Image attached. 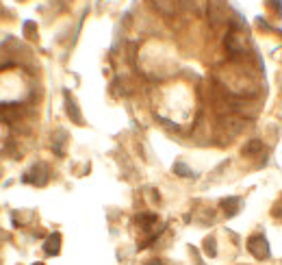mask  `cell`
Wrapping results in <instances>:
<instances>
[{"mask_svg": "<svg viewBox=\"0 0 282 265\" xmlns=\"http://www.w3.org/2000/svg\"><path fill=\"white\" fill-rule=\"evenodd\" d=\"M148 265H163V263H161V261H150Z\"/></svg>", "mask_w": 282, "mask_h": 265, "instance_id": "cell-3", "label": "cell"}, {"mask_svg": "<svg viewBox=\"0 0 282 265\" xmlns=\"http://www.w3.org/2000/svg\"><path fill=\"white\" fill-rule=\"evenodd\" d=\"M35 265H41V263H35Z\"/></svg>", "mask_w": 282, "mask_h": 265, "instance_id": "cell-4", "label": "cell"}, {"mask_svg": "<svg viewBox=\"0 0 282 265\" xmlns=\"http://www.w3.org/2000/svg\"><path fill=\"white\" fill-rule=\"evenodd\" d=\"M46 252L48 255H57L59 252V235H52L50 237V242L46 244Z\"/></svg>", "mask_w": 282, "mask_h": 265, "instance_id": "cell-2", "label": "cell"}, {"mask_svg": "<svg viewBox=\"0 0 282 265\" xmlns=\"http://www.w3.org/2000/svg\"><path fill=\"white\" fill-rule=\"evenodd\" d=\"M250 252L254 255L256 259H265L269 255V250H267V242L263 237H254V239H250Z\"/></svg>", "mask_w": 282, "mask_h": 265, "instance_id": "cell-1", "label": "cell"}]
</instances>
